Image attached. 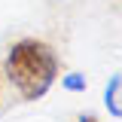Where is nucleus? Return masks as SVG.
Here are the masks:
<instances>
[{
  "label": "nucleus",
  "instance_id": "f257e3e1",
  "mask_svg": "<svg viewBox=\"0 0 122 122\" xmlns=\"http://www.w3.org/2000/svg\"><path fill=\"white\" fill-rule=\"evenodd\" d=\"M6 76L25 101H37L58 79V55L43 40H18L6 52Z\"/></svg>",
  "mask_w": 122,
  "mask_h": 122
},
{
  "label": "nucleus",
  "instance_id": "f03ea898",
  "mask_svg": "<svg viewBox=\"0 0 122 122\" xmlns=\"http://www.w3.org/2000/svg\"><path fill=\"white\" fill-rule=\"evenodd\" d=\"M107 110L122 119V76L110 79V86H107Z\"/></svg>",
  "mask_w": 122,
  "mask_h": 122
},
{
  "label": "nucleus",
  "instance_id": "20e7f679",
  "mask_svg": "<svg viewBox=\"0 0 122 122\" xmlns=\"http://www.w3.org/2000/svg\"><path fill=\"white\" fill-rule=\"evenodd\" d=\"M79 122H98V119H95V116H82Z\"/></svg>",
  "mask_w": 122,
  "mask_h": 122
},
{
  "label": "nucleus",
  "instance_id": "7ed1b4c3",
  "mask_svg": "<svg viewBox=\"0 0 122 122\" xmlns=\"http://www.w3.org/2000/svg\"><path fill=\"white\" fill-rule=\"evenodd\" d=\"M67 86H70V89H82V79H76V76H70V79H67Z\"/></svg>",
  "mask_w": 122,
  "mask_h": 122
}]
</instances>
